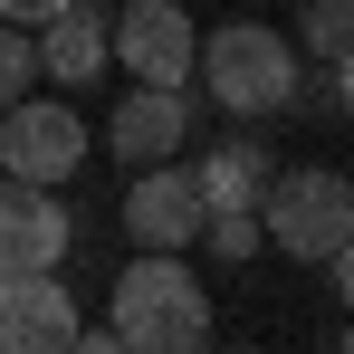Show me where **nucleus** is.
<instances>
[{
	"label": "nucleus",
	"instance_id": "9b49d317",
	"mask_svg": "<svg viewBox=\"0 0 354 354\" xmlns=\"http://www.w3.org/2000/svg\"><path fill=\"white\" fill-rule=\"evenodd\" d=\"M268 173H278V153H268L259 134H230V144H211V153L192 163V182H201V211H259Z\"/></svg>",
	"mask_w": 354,
	"mask_h": 354
},
{
	"label": "nucleus",
	"instance_id": "20e7f679",
	"mask_svg": "<svg viewBox=\"0 0 354 354\" xmlns=\"http://www.w3.org/2000/svg\"><path fill=\"white\" fill-rule=\"evenodd\" d=\"M192 48H201V29H192L182 0L106 10V58H124V77H144V86H192Z\"/></svg>",
	"mask_w": 354,
	"mask_h": 354
},
{
	"label": "nucleus",
	"instance_id": "ddd939ff",
	"mask_svg": "<svg viewBox=\"0 0 354 354\" xmlns=\"http://www.w3.org/2000/svg\"><path fill=\"white\" fill-rule=\"evenodd\" d=\"M29 86H39V48H29L19 19H0V106H19Z\"/></svg>",
	"mask_w": 354,
	"mask_h": 354
},
{
	"label": "nucleus",
	"instance_id": "39448f33",
	"mask_svg": "<svg viewBox=\"0 0 354 354\" xmlns=\"http://www.w3.org/2000/svg\"><path fill=\"white\" fill-rule=\"evenodd\" d=\"M86 163V124L67 96H19L0 106V173L10 182H67Z\"/></svg>",
	"mask_w": 354,
	"mask_h": 354
},
{
	"label": "nucleus",
	"instance_id": "4468645a",
	"mask_svg": "<svg viewBox=\"0 0 354 354\" xmlns=\"http://www.w3.org/2000/svg\"><path fill=\"white\" fill-rule=\"evenodd\" d=\"M201 239H211L221 259H249V249H268V230H259V211H201Z\"/></svg>",
	"mask_w": 354,
	"mask_h": 354
},
{
	"label": "nucleus",
	"instance_id": "2eb2a0df",
	"mask_svg": "<svg viewBox=\"0 0 354 354\" xmlns=\"http://www.w3.org/2000/svg\"><path fill=\"white\" fill-rule=\"evenodd\" d=\"M67 0H0V19H19V29H39V19H58Z\"/></svg>",
	"mask_w": 354,
	"mask_h": 354
},
{
	"label": "nucleus",
	"instance_id": "f3484780",
	"mask_svg": "<svg viewBox=\"0 0 354 354\" xmlns=\"http://www.w3.org/2000/svg\"><path fill=\"white\" fill-rule=\"evenodd\" d=\"M335 96H345V115H354V58H335Z\"/></svg>",
	"mask_w": 354,
	"mask_h": 354
},
{
	"label": "nucleus",
	"instance_id": "0eeeda50",
	"mask_svg": "<svg viewBox=\"0 0 354 354\" xmlns=\"http://www.w3.org/2000/svg\"><path fill=\"white\" fill-rule=\"evenodd\" d=\"M77 221H67L58 182H0V268H67Z\"/></svg>",
	"mask_w": 354,
	"mask_h": 354
},
{
	"label": "nucleus",
	"instance_id": "a211bd4d",
	"mask_svg": "<svg viewBox=\"0 0 354 354\" xmlns=\"http://www.w3.org/2000/svg\"><path fill=\"white\" fill-rule=\"evenodd\" d=\"M345 345H354V326H345Z\"/></svg>",
	"mask_w": 354,
	"mask_h": 354
},
{
	"label": "nucleus",
	"instance_id": "6e6552de",
	"mask_svg": "<svg viewBox=\"0 0 354 354\" xmlns=\"http://www.w3.org/2000/svg\"><path fill=\"white\" fill-rule=\"evenodd\" d=\"M77 306H67L58 268H0V354H48V345H77Z\"/></svg>",
	"mask_w": 354,
	"mask_h": 354
},
{
	"label": "nucleus",
	"instance_id": "f8f14e48",
	"mask_svg": "<svg viewBox=\"0 0 354 354\" xmlns=\"http://www.w3.org/2000/svg\"><path fill=\"white\" fill-rule=\"evenodd\" d=\"M297 48L306 58H354V0H297Z\"/></svg>",
	"mask_w": 354,
	"mask_h": 354
},
{
	"label": "nucleus",
	"instance_id": "f257e3e1",
	"mask_svg": "<svg viewBox=\"0 0 354 354\" xmlns=\"http://www.w3.org/2000/svg\"><path fill=\"white\" fill-rule=\"evenodd\" d=\"M77 345L192 354V345H211V297H201V278L182 268V249H144V259H124V278H115V316L86 326Z\"/></svg>",
	"mask_w": 354,
	"mask_h": 354
},
{
	"label": "nucleus",
	"instance_id": "9d476101",
	"mask_svg": "<svg viewBox=\"0 0 354 354\" xmlns=\"http://www.w3.org/2000/svg\"><path fill=\"white\" fill-rule=\"evenodd\" d=\"M106 10H115V0H67L58 19H39V39H29V48H39V77H58V86H96V77H106Z\"/></svg>",
	"mask_w": 354,
	"mask_h": 354
},
{
	"label": "nucleus",
	"instance_id": "f03ea898",
	"mask_svg": "<svg viewBox=\"0 0 354 354\" xmlns=\"http://www.w3.org/2000/svg\"><path fill=\"white\" fill-rule=\"evenodd\" d=\"M192 77L211 86V106L221 115H278L297 106V39H278L268 19H221L201 48H192Z\"/></svg>",
	"mask_w": 354,
	"mask_h": 354
},
{
	"label": "nucleus",
	"instance_id": "423d86ee",
	"mask_svg": "<svg viewBox=\"0 0 354 354\" xmlns=\"http://www.w3.org/2000/svg\"><path fill=\"white\" fill-rule=\"evenodd\" d=\"M124 239L134 249H192L201 239V182H192V163H144V173L124 182Z\"/></svg>",
	"mask_w": 354,
	"mask_h": 354
},
{
	"label": "nucleus",
	"instance_id": "dca6fc26",
	"mask_svg": "<svg viewBox=\"0 0 354 354\" xmlns=\"http://www.w3.org/2000/svg\"><path fill=\"white\" fill-rule=\"evenodd\" d=\"M326 268H335V288H345V316H354V230L335 239V259H326Z\"/></svg>",
	"mask_w": 354,
	"mask_h": 354
},
{
	"label": "nucleus",
	"instance_id": "7ed1b4c3",
	"mask_svg": "<svg viewBox=\"0 0 354 354\" xmlns=\"http://www.w3.org/2000/svg\"><path fill=\"white\" fill-rule=\"evenodd\" d=\"M259 230H268V249H278V259L326 268V259H335V239L354 230V182L326 173V163L268 173V192H259Z\"/></svg>",
	"mask_w": 354,
	"mask_h": 354
},
{
	"label": "nucleus",
	"instance_id": "1a4fd4ad",
	"mask_svg": "<svg viewBox=\"0 0 354 354\" xmlns=\"http://www.w3.org/2000/svg\"><path fill=\"white\" fill-rule=\"evenodd\" d=\"M182 134H192V106H182V86H144L134 77V96L115 106V124H106V144H115L124 173H144V163H173Z\"/></svg>",
	"mask_w": 354,
	"mask_h": 354
}]
</instances>
